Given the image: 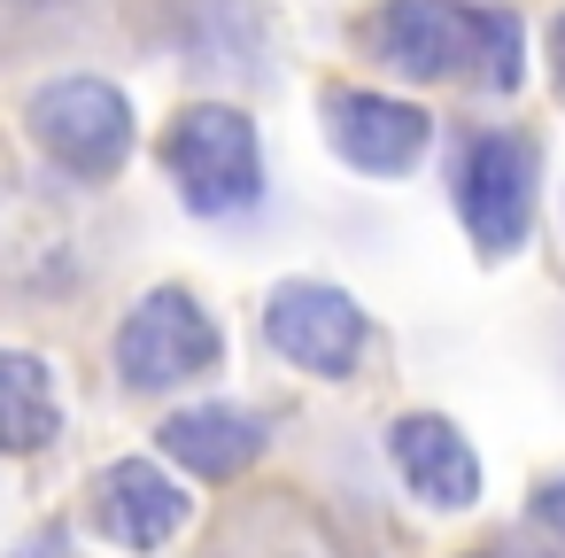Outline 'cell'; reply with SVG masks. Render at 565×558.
I'll return each instance as SVG.
<instances>
[{
  "instance_id": "4fadbf2b",
  "label": "cell",
  "mask_w": 565,
  "mask_h": 558,
  "mask_svg": "<svg viewBox=\"0 0 565 558\" xmlns=\"http://www.w3.org/2000/svg\"><path fill=\"white\" fill-rule=\"evenodd\" d=\"M550 78H557V94H565V9H557V24H550Z\"/></svg>"
},
{
  "instance_id": "5b68a950",
  "label": "cell",
  "mask_w": 565,
  "mask_h": 558,
  "mask_svg": "<svg viewBox=\"0 0 565 558\" xmlns=\"http://www.w3.org/2000/svg\"><path fill=\"white\" fill-rule=\"evenodd\" d=\"M449 194H457V218H465L480 256H519L534 233V140L503 133V125L472 133L457 148Z\"/></svg>"
},
{
  "instance_id": "7c38bea8",
  "label": "cell",
  "mask_w": 565,
  "mask_h": 558,
  "mask_svg": "<svg viewBox=\"0 0 565 558\" xmlns=\"http://www.w3.org/2000/svg\"><path fill=\"white\" fill-rule=\"evenodd\" d=\"M534 527H550V535H565V473H550V481L534 488Z\"/></svg>"
},
{
  "instance_id": "ba28073f",
  "label": "cell",
  "mask_w": 565,
  "mask_h": 558,
  "mask_svg": "<svg viewBox=\"0 0 565 558\" xmlns=\"http://www.w3.org/2000/svg\"><path fill=\"white\" fill-rule=\"evenodd\" d=\"M186 519H194V496H186L156 457H117V465L94 481V527H102L117 550H163Z\"/></svg>"
},
{
  "instance_id": "9a60e30c",
  "label": "cell",
  "mask_w": 565,
  "mask_h": 558,
  "mask_svg": "<svg viewBox=\"0 0 565 558\" xmlns=\"http://www.w3.org/2000/svg\"><path fill=\"white\" fill-rule=\"evenodd\" d=\"M24 9H55V0H24Z\"/></svg>"
},
{
  "instance_id": "5bb4252c",
  "label": "cell",
  "mask_w": 565,
  "mask_h": 558,
  "mask_svg": "<svg viewBox=\"0 0 565 558\" xmlns=\"http://www.w3.org/2000/svg\"><path fill=\"white\" fill-rule=\"evenodd\" d=\"M495 558H550V550H519V543H503V550H495Z\"/></svg>"
},
{
  "instance_id": "8992f818",
  "label": "cell",
  "mask_w": 565,
  "mask_h": 558,
  "mask_svg": "<svg viewBox=\"0 0 565 558\" xmlns=\"http://www.w3.org/2000/svg\"><path fill=\"white\" fill-rule=\"evenodd\" d=\"M264 341H271L295 372L349 380V372L364 365L372 326H364V310H356L349 287H333V280H279V287L264 295Z\"/></svg>"
},
{
  "instance_id": "3957f363",
  "label": "cell",
  "mask_w": 565,
  "mask_h": 558,
  "mask_svg": "<svg viewBox=\"0 0 565 558\" xmlns=\"http://www.w3.org/2000/svg\"><path fill=\"white\" fill-rule=\"evenodd\" d=\"M24 133L71 179H117L132 164V102L117 78H94V71L40 78L24 94Z\"/></svg>"
},
{
  "instance_id": "30bf717a",
  "label": "cell",
  "mask_w": 565,
  "mask_h": 558,
  "mask_svg": "<svg viewBox=\"0 0 565 558\" xmlns=\"http://www.w3.org/2000/svg\"><path fill=\"white\" fill-rule=\"evenodd\" d=\"M163 457L202 473V481H233L241 465L264 457V411H241V403H186L156 427Z\"/></svg>"
},
{
  "instance_id": "2e32d148",
  "label": "cell",
  "mask_w": 565,
  "mask_h": 558,
  "mask_svg": "<svg viewBox=\"0 0 565 558\" xmlns=\"http://www.w3.org/2000/svg\"><path fill=\"white\" fill-rule=\"evenodd\" d=\"M480 558H488V550H480Z\"/></svg>"
},
{
  "instance_id": "6da1fadb",
  "label": "cell",
  "mask_w": 565,
  "mask_h": 558,
  "mask_svg": "<svg viewBox=\"0 0 565 558\" xmlns=\"http://www.w3.org/2000/svg\"><path fill=\"white\" fill-rule=\"evenodd\" d=\"M364 40L411 86H441V78H480L488 94L526 86L519 9H480V0H387Z\"/></svg>"
},
{
  "instance_id": "9c48e42d",
  "label": "cell",
  "mask_w": 565,
  "mask_h": 558,
  "mask_svg": "<svg viewBox=\"0 0 565 558\" xmlns=\"http://www.w3.org/2000/svg\"><path fill=\"white\" fill-rule=\"evenodd\" d=\"M387 457H395L403 488H411L418 504H434V512H465V504L480 496V457H472V442H465L441 411L395 419V427H387Z\"/></svg>"
},
{
  "instance_id": "277c9868",
  "label": "cell",
  "mask_w": 565,
  "mask_h": 558,
  "mask_svg": "<svg viewBox=\"0 0 565 558\" xmlns=\"http://www.w3.org/2000/svg\"><path fill=\"white\" fill-rule=\"evenodd\" d=\"M217 365H225V334H217V318L202 310L194 287H148V295L125 310V326H117V372H125V388H140V396L194 388V380H210Z\"/></svg>"
},
{
  "instance_id": "52a82bcc",
  "label": "cell",
  "mask_w": 565,
  "mask_h": 558,
  "mask_svg": "<svg viewBox=\"0 0 565 558\" xmlns=\"http://www.w3.org/2000/svg\"><path fill=\"white\" fill-rule=\"evenodd\" d=\"M318 117H326L333 156H341L349 171H364V179H403V171H418L426 148H434V117H426L418 102L380 94V86H326Z\"/></svg>"
},
{
  "instance_id": "7a4b0ae2",
  "label": "cell",
  "mask_w": 565,
  "mask_h": 558,
  "mask_svg": "<svg viewBox=\"0 0 565 558\" xmlns=\"http://www.w3.org/2000/svg\"><path fill=\"white\" fill-rule=\"evenodd\" d=\"M163 171L194 218H233L264 202V140L233 102H186L163 125Z\"/></svg>"
},
{
  "instance_id": "8fae6325",
  "label": "cell",
  "mask_w": 565,
  "mask_h": 558,
  "mask_svg": "<svg viewBox=\"0 0 565 558\" xmlns=\"http://www.w3.org/2000/svg\"><path fill=\"white\" fill-rule=\"evenodd\" d=\"M63 434V388L55 365L32 349H0V457H32Z\"/></svg>"
}]
</instances>
